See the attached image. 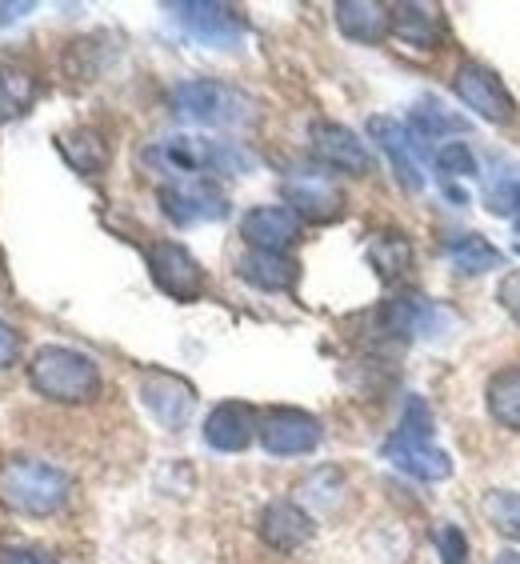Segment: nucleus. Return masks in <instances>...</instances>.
I'll use <instances>...</instances> for the list:
<instances>
[{
  "mask_svg": "<svg viewBox=\"0 0 520 564\" xmlns=\"http://www.w3.org/2000/svg\"><path fill=\"white\" fill-rule=\"evenodd\" d=\"M169 105L176 117L201 124V129H245L257 120V100L249 93H240L225 80H208V76H193V80L173 85Z\"/></svg>",
  "mask_w": 520,
  "mask_h": 564,
  "instance_id": "nucleus-5",
  "label": "nucleus"
},
{
  "mask_svg": "<svg viewBox=\"0 0 520 564\" xmlns=\"http://www.w3.org/2000/svg\"><path fill=\"white\" fill-rule=\"evenodd\" d=\"M497 564H520V553H500Z\"/></svg>",
  "mask_w": 520,
  "mask_h": 564,
  "instance_id": "nucleus-35",
  "label": "nucleus"
},
{
  "mask_svg": "<svg viewBox=\"0 0 520 564\" xmlns=\"http://www.w3.org/2000/svg\"><path fill=\"white\" fill-rule=\"evenodd\" d=\"M29 384L48 404H93L100 397V365L80 348L44 345L29 360Z\"/></svg>",
  "mask_w": 520,
  "mask_h": 564,
  "instance_id": "nucleus-4",
  "label": "nucleus"
},
{
  "mask_svg": "<svg viewBox=\"0 0 520 564\" xmlns=\"http://www.w3.org/2000/svg\"><path fill=\"white\" fill-rule=\"evenodd\" d=\"M301 225L293 208L284 205H257L240 217V240L257 252H289L301 240Z\"/></svg>",
  "mask_w": 520,
  "mask_h": 564,
  "instance_id": "nucleus-15",
  "label": "nucleus"
},
{
  "mask_svg": "<svg viewBox=\"0 0 520 564\" xmlns=\"http://www.w3.org/2000/svg\"><path fill=\"white\" fill-rule=\"evenodd\" d=\"M257 441L269 456H308L325 441V424L304 409H269L260 416Z\"/></svg>",
  "mask_w": 520,
  "mask_h": 564,
  "instance_id": "nucleus-11",
  "label": "nucleus"
},
{
  "mask_svg": "<svg viewBox=\"0 0 520 564\" xmlns=\"http://www.w3.org/2000/svg\"><path fill=\"white\" fill-rule=\"evenodd\" d=\"M453 93L473 117L488 120V124H509V120L517 117V100H512V93L505 88V80L485 65H473V61H468V65L456 68Z\"/></svg>",
  "mask_w": 520,
  "mask_h": 564,
  "instance_id": "nucleus-10",
  "label": "nucleus"
},
{
  "mask_svg": "<svg viewBox=\"0 0 520 564\" xmlns=\"http://www.w3.org/2000/svg\"><path fill=\"white\" fill-rule=\"evenodd\" d=\"M56 149H61V156L73 164L76 173L100 176L105 169H109V144H105V137H100L97 129L61 132V137H56Z\"/></svg>",
  "mask_w": 520,
  "mask_h": 564,
  "instance_id": "nucleus-21",
  "label": "nucleus"
},
{
  "mask_svg": "<svg viewBox=\"0 0 520 564\" xmlns=\"http://www.w3.org/2000/svg\"><path fill=\"white\" fill-rule=\"evenodd\" d=\"M161 200V213L173 225L193 228V225H217V220L228 217V196L217 181H169L156 193Z\"/></svg>",
  "mask_w": 520,
  "mask_h": 564,
  "instance_id": "nucleus-8",
  "label": "nucleus"
},
{
  "mask_svg": "<svg viewBox=\"0 0 520 564\" xmlns=\"http://www.w3.org/2000/svg\"><path fill=\"white\" fill-rule=\"evenodd\" d=\"M141 404L152 413V421L176 433V429H185L196 413V389L188 384L185 377H176V372H164V369H152L141 377Z\"/></svg>",
  "mask_w": 520,
  "mask_h": 564,
  "instance_id": "nucleus-14",
  "label": "nucleus"
},
{
  "mask_svg": "<svg viewBox=\"0 0 520 564\" xmlns=\"http://www.w3.org/2000/svg\"><path fill=\"white\" fill-rule=\"evenodd\" d=\"M281 196L284 208H293L308 225H333L345 217V193L333 185V176L316 169H293L281 181Z\"/></svg>",
  "mask_w": 520,
  "mask_h": 564,
  "instance_id": "nucleus-9",
  "label": "nucleus"
},
{
  "mask_svg": "<svg viewBox=\"0 0 520 564\" xmlns=\"http://www.w3.org/2000/svg\"><path fill=\"white\" fill-rule=\"evenodd\" d=\"M257 413L245 401H220L205 416V445L213 453H245L257 441Z\"/></svg>",
  "mask_w": 520,
  "mask_h": 564,
  "instance_id": "nucleus-17",
  "label": "nucleus"
},
{
  "mask_svg": "<svg viewBox=\"0 0 520 564\" xmlns=\"http://www.w3.org/2000/svg\"><path fill=\"white\" fill-rule=\"evenodd\" d=\"M73 500V477L65 468L36 456H4L0 460V509L12 517L44 521Z\"/></svg>",
  "mask_w": 520,
  "mask_h": 564,
  "instance_id": "nucleus-2",
  "label": "nucleus"
},
{
  "mask_svg": "<svg viewBox=\"0 0 520 564\" xmlns=\"http://www.w3.org/2000/svg\"><path fill=\"white\" fill-rule=\"evenodd\" d=\"M17 357H21V333L0 316V372L12 369L17 365Z\"/></svg>",
  "mask_w": 520,
  "mask_h": 564,
  "instance_id": "nucleus-33",
  "label": "nucleus"
},
{
  "mask_svg": "<svg viewBox=\"0 0 520 564\" xmlns=\"http://www.w3.org/2000/svg\"><path fill=\"white\" fill-rule=\"evenodd\" d=\"M164 12L173 17L181 33H188L205 48H217V53H237L249 36V21L225 0H176V4H164Z\"/></svg>",
  "mask_w": 520,
  "mask_h": 564,
  "instance_id": "nucleus-6",
  "label": "nucleus"
},
{
  "mask_svg": "<svg viewBox=\"0 0 520 564\" xmlns=\"http://www.w3.org/2000/svg\"><path fill=\"white\" fill-rule=\"evenodd\" d=\"M517 252H520V245H517Z\"/></svg>",
  "mask_w": 520,
  "mask_h": 564,
  "instance_id": "nucleus-37",
  "label": "nucleus"
},
{
  "mask_svg": "<svg viewBox=\"0 0 520 564\" xmlns=\"http://www.w3.org/2000/svg\"><path fill=\"white\" fill-rule=\"evenodd\" d=\"M448 261H453L456 272H473V276H480V272H492L505 264V252L497 249V245H488L480 232H456L453 240L445 245Z\"/></svg>",
  "mask_w": 520,
  "mask_h": 564,
  "instance_id": "nucleus-24",
  "label": "nucleus"
},
{
  "mask_svg": "<svg viewBox=\"0 0 520 564\" xmlns=\"http://www.w3.org/2000/svg\"><path fill=\"white\" fill-rule=\"evenodd\" d=\"M29 12H36L33 0H0V24H17V21H24Z\"/></svg>",
  "mask_w": 520,
  "mask_h": 564,
  "instance_id": "nucleus-34",
  "label": "nucleus"
},
{
  "mask_svg": "<svg viewBox=\"0 0 520 564\" xmlns=\"http://www.w3.org/2000/svg\"><path fill=\"white\" fill-rule=\"evenodd\" d=\"M485 200H488V213H492V217L512 220L520 213V181L509 176V181H500V185H488Z\"/></svg>",
  "mask_w": 520,
  "mask_h": 564,
  "instance_id": "nucleus-29",
  "label": "nucleus"
},
{
  "mask_svg": "<svg viewBox=\"0 0 520 564\" xmlns=\"http://www.w3.org/2000/svg\"><path fill=\"white\" fill-rule=\"evenodd\" d=\"M392 36L409 48H436L441 9H433V4H392Z\"/></svg>",
  "mask_w": 520,
  "mask_h": 564,
  "instance_id": "nucleus-20",
  "label": "nucleus"
},
{
  "mask_svg": "<svg viewBox=\"0 0 520 564\" xmlns=\"http://www.w3.org/2000/svg\"><path fill=\"white\" fill-rule=\"evenodd\" d=\"M409 129L421 137V141H445L448 132H465L468 120L461 112L445 109L441 100H416L409 112Z\"/></svg>",
  "mask_w": 520,
  "mask_h": 564,
  "instance_id": "nucleus-25",
  "label": "nucleus"
},
{
  "mask_svg": "<svg viewBox=\"0 0 520 564\" xmlns=\"http://www.w3.org/2000/svg\"><path fill=\"white\" fill-rule=\"evenodd\" d=\"M436 169H441V176H448V181H461V176L477 173V156L468 152V144L448 141L436 149Z\"/></svg>",
  "mask_w": 520,
  "mask_h": 564,
  "instance_id": "nucleus-28",
  "label": "nucleus"
},
{
  "mask_svg": "<svg viewBox=\"0 0 520 564\" xmlns=\"http://www.w3.org/2000/svg\"><path fill=\"white\" fill-rule=\"evenodd\" d=\"M436 553H441V564H468V536L456 524H445L436 532Z\"/></svg>",
  "mask_w": 520,
  "mask_h": 564,
  "instance_id": "nucleus-30",
  "label": "nucleus"
},
{
  "mask_svg": "<svg viewBox=\"0 0 520 564\" xmlns=\"http://www.w3.org/2000/svg\"><path fill=\"white\" fill-rule=\"evenodd\" d=\"M141 164H149L152 173L173 176V181H213V176L252 173L257 161L237 141H213V137H196V132H173V137L141 149Z\"/></svg>",
  "mask_w": 520,
  "mask_h": 564,
  "instance_id": "nucleus-1",
  "label": "nucleus"
},
{
  "mask_svg": "<svg viewBox=\"0 0 520 564\" xmlns=\"http://www.w3.org/2000/svg\"><path fill=\"white\" fill-rule=\"evenodd\" d=\"M480 517L505 536V541L520 544V492L509 489H488L480 497Z\"/></svg>",
  "mask_w": 520,
  "mask_h": 564,
  "instance_id": "nucleus-27",
  "label": "nucleus"
},
{
  "mask_svg": "<svg viewBox=\"0 0 520 564\" xmlns=\"http://www.w3.org/2000/svg\"><path fill=\"white\" fill-rule=\"evenodd\" d=\"M380 456L389 460L392 468H401L404 477L424 480V485H436V480L453 477V456L433 441V413L424 397H409L404 401V413L397 433L380 445Z\"/></svg>",
  "mask_w": 520,
  "mask_h": 564,
  "instance_id": "nucleus-3",
  "label": "nucleus"
},
{
  "mask_svg": "<svg viewBox=\"0 0 520 564\" xmlns=\"http://www.w3.org/2000/svg\"><path fill=\"white\" fill-rule=\"evenodd\" d=\"M512 228H517V232H520V213H517V217H512Z\"/></svg>",
  "mask_w": 520,
  "mask_h": 564,
  "instance_id": "nucleus-36",
  "label": "nucleus"
},
{
  "mask_svg": "<svg viewBox=\"0 0 520 564\" xmlns=\"http://www.w3.org/2000/svg\"><path fill=\"white\" fill-rule=\"evenodd\" d=\"M0 564H56V556L48 549H41V544H4Z\"/></svg>",
  "mask_w": 520,
  "mask_h": 564,
  "instance_id": "nucleus-31",
  "label": "nucleus"
},
{
  "mask_svg": "<svg viewBox=\"0 0 520 564\" xmlns=\"http://www.w3.org/2000/svg\"><path fill=\"white\" fill-rule=\"evenodd\" d=\"M497 301H500V308L512 316L520 325V269H512V272H505L500 276V284H497Z\"/></svg>",
  "mask_w": 520,
  "mask_h": 564,
  "instance_id": "nucleus-32",
  "label": "nucleus"
},
{
  "mask_svg": "<svg viewBox=\"0 0 520 564\" xmlns=\"http://www.w3.org/2000/svg\"><path fill=\"white\" fill-rule=\"evenodd\" d=\"M144 264H149L152 284L161 289L164 296H173L181 304H193L205 296V269L196 261L193 252L176 240H152L144 249Z\"/></svg>",
  "mask_w": 520,
  "mask_h": 564,
  "instance_id": "nucleus-7",
  "label": "nucleus"
},
{
  "mask_svg": "<svg viewBox=\"0 0 520 564\" xmlns=\"http://www.w3.org/2000/svg\"><path fill=\"white\" fill-rule=\"evenodd\" d=\"M365 129H369L372 144L389 156L397 181H401L409 193H421L424 181H429V176H424V161H421V137H416L404 120L384 117V112L369 117V124H365Z\"/></svg>",
  "mask_w": 520,
  "mask_h": 564,
  "instance_id": "nucleus-12",
  "label": "nucleus"
},
{
  "mask_svg": "<svg viewBox=\"0 0 520 564\" xmlns=\"http://www.w3.org/2000/svg\"><path fill=\"white\" fill-rule=\"evenodd\" d=\"M36 97L33 73H24L21 65H0V124L12 117H21Z\"/></svg>",
  "mask_w": 520,
  "mask_h": 564,
  "instance_id": "nucleus-26",
  "label": "nucleus"
},
{
  "mask_svg": "<svg viewBox=\"0 0 520 564\" xmlns=\"http://www.w3.org/2000/svg\"><path fill=\"white\" fill-rule=\"evenodd\" d=\"M485 409L500 429L520 433V369H500L488 377Z\"/></svg>",
  "mask_w": 520,
  "mask_h": 564,
  "instance_id": "nucleus-23",
  "label": "nucleus"
},
{
  "mask_svg": "<svg viewBox=\"0 0 520 564\" xmlns=\"http://www.w3.org/2000/svg\"><path fill=\"white\" fill-rule=\"evenodd\" d=\"M336 29L353 44H380L392 36V9L380 0H336L333 4Z\"/></svg>",
  "mask_w": 520,
  "mask_h": 564,
  "instance_id": "nucleus-18",
  "label": "nucleus"
},
{
  "mask_svg": "<svg viewBox=\"0 0 520 564\" xmlns=\"http://www.w3.org/2000/svg\"><path fill=\"white\" fill-rule=\"evenodd\" d=\"M237 276L260 293H293L301 281V264L289 252H257L249 249L237 261Z\"/></svg>",
  "mask_w": 520,
  "mask_h": 564,
  "instance_id": "nucleus-19",
  "label": "nucleus"
},
{
  "mask_svg": "<svg viewBox=\"0 0 520 564\" xmlns=\"http://www.w3.org/2000/svg\"><path fill=\"white\" fill-rule=\"evenodd\" d=\"M308 149L325 169L345 176H369L372 173V152L369 144L360 141L348 124H336V120H313L308 124Z\"/></svg>",
  "mask_w": 520,
  "mask_h": 564,
  "instance_id": "nucleus-13",
  "label": "nucleus"
},
{
  "mask_svg": "<svg viewBox=\"0 0 520 564\" xmlns=\"http://www.w3.org/2000/svg\"><path fill=\"white\" fill-rule=\"evenodd\" d=\"M313 512L296 500H272L269 509L260 512V541L269 544L272 553H296L313 541Z\"/></svg>",
  "mask_w": 520,
  "mask_h": 564,
  "instance_id": "nucleus-16",
  "label": "nucleus"
},
{
  "mask_svg": "<svg viewBox=\"0 0 520 564\" xmlns=\"http://www.w3.org/2000/svg\"><path fill=\"white\" fill-rule=\"evenodd\" d=\"M365 257H369V264L377 269V276L384 284L401 281L404 272L412 269V245L404 232H372L369 245H365Z\"/></svg>",
  "mask_w": 520,
  "mask_h": 564,
  "instance_id": "nucleus-22",
  "label": "nucleus"
}]
</instances>
